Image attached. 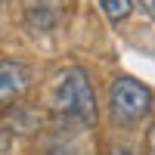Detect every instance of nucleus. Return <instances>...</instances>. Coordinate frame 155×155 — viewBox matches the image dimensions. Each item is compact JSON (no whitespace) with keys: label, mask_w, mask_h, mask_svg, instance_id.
<instances>
[{"label":"nucleus","mask_w":155,"mask_h":155,"mask_svg":"<svg viewBox=\"0 0 155 155\" xmlns=\"http://www.w3.org/2000/svg\"><path fill=\"white\" fill-rule=\"evenodd\" d=\"M99 9L106 12L109 22H124L134 9V0H99Z\"/></svg>","instance_id":"39448f33"},{"label":"nucleus","mask_w":155,"mask_h":155,"mask_svg":"<svg viewBox=\"0 0 155 155\" xmlns=\"http://www.w3.org/2000/svg\"><path fill=\"white\" fill-rule=\"evenodd\" d=\"M31 87V68L19 59H0V109L12 106Z\"/></svg>","instance_id":"7ed1b4c3"},{"label":"nucleus","mask_w":155,"mask_h":155,"mask_svg":"<svg viewBox=\"0 0 155 155\" xmlns=\"http://www.w3.org/2000/svg\"><path fill=\"white\" fill-rule=\"evenodd\" d=\"M50 109L53 115L84 127H93L99 121V106H96V93L93 84L84 68H65L59 71V78L50 87Z\"/></svg>","instance_id":"f257e3e1"},{"label":"nucleus","mask_w":155,"mask_h":155,"mask_svg":"<svg viewBox=\"0 0 155 155\" xmlns=\"http://www.w3.org/2000/svg\"><path fill=\"white\" fill-rule=\"evenodd\" d=\"M140 6L146 9V16H152V19H155V0H140Z\"/></svg>","instance_id":"0eeeda50"},{"label":"nucleus","mask_w":155,"mask_h":155,"mask_svg":"<svg viewBox=\"0 0 155 155\" xmlns=\"http://www.w3.org/2000/svg\"><path fill=\"white\" fill-rule=\"evenodd\" d=\"M146 155H155V124H149L146 130Z\"/></svg>","instance_id":"423d86ee"},{"label":"nucleus","mask_w":155,"mask_h":155,"mask_svg":"<svg viewBox=\"0 0 155 155\" xmlns=\"http://www.w3.org/2000/svg\"><path fill=\"white\" fill-rule=\"evenodd\" d=\"M65 0H25V22L34 31H53L62 25Z\"/></svg>","instance_id":"20e7f679"},{"label":"nucleus","mask_w":155,"mask_h":155,"mask_svg":"<svg viewBox=\"0 0 155 155\" xmlns=\"http://www.w3.org/2000/svg\"><path fill=\"white\" fill-rule=\"evenodd\" d=\"M149 109H152V90L143 81L127 78V74L112 81V87H109V112L118 124L130 127L137 121H143L149 115Z\"/></svg>","instance_id":"f03ea898"}]
</instances>
